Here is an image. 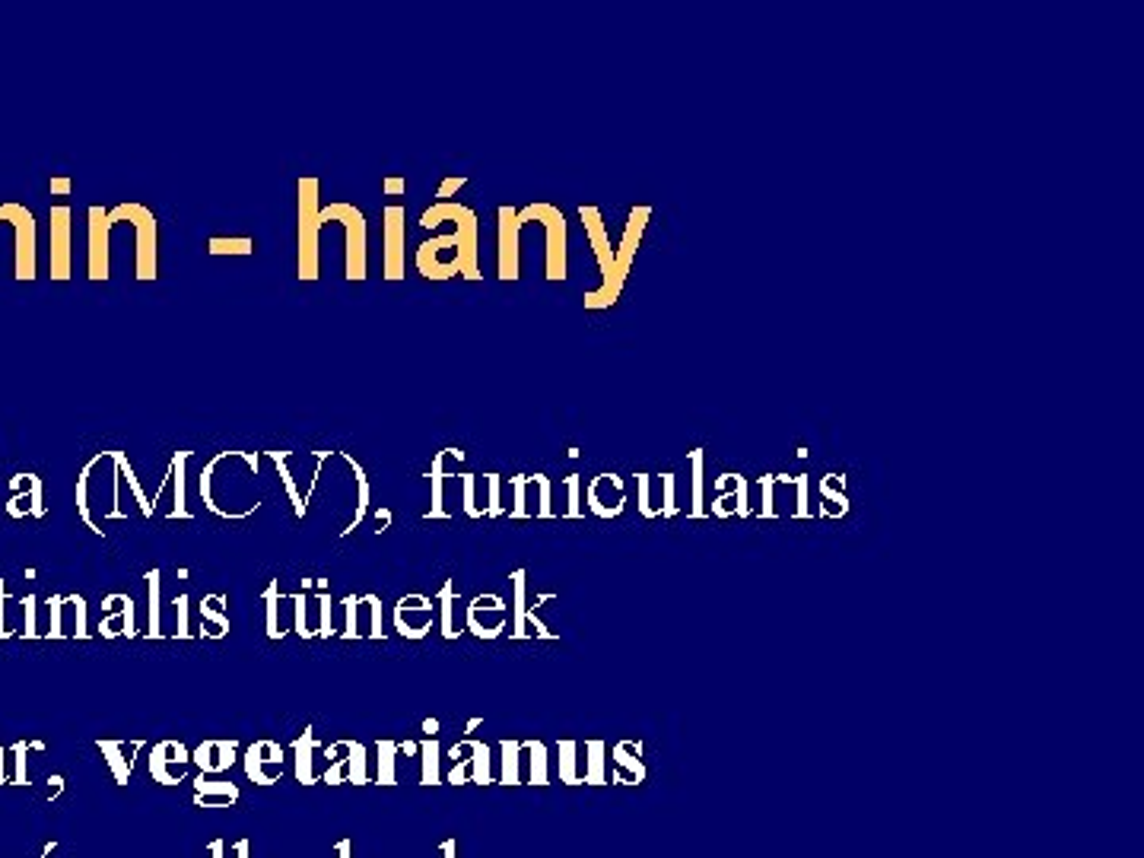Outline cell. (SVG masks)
Segmentation results:
<instances>
[{
    "mask_svg": "<svg viewBox=\"0 0 1144 858\" xmlns=\"http://www.w3.org/2000/svg\"><path fill=\"white\" fill-rule=\"evenodd\" d=\"M649 217H652V207H633L630 210V223H627V229H623L620 248L614 252V277H611V283H607V286H601V290L585 296V309H611L614 302L620 299L623 280H627V274H630V264L636 258V248H639L642 232H646Z\"/></svg>",
    "mask_w": 1144,
    "mask_h": 858,
    "instance_id": "obj_1",
    "label": "cell"
},
{
    "mask_svg": "<svg viewBox=\"0 0 1144 858\" xmlns=\"http://www.w3.org/2000/svg\"><path fill=\"white\" fill-rule=\"evenodd\" d=\"M538 220L547 229V280H566V220L557 207L534 204L518 213V223Z\"/></svg>",
    "mask_w": 1144,
    "mask_h": 858,
    "instance_id": "obj_2",
    "label": "cell"
},
{
    "mask_svg": "<svg viewBox=\"0 0 1144 858\" xmlns=\"http://www.w3.org/2000/svg\"><path fill=\"white\" fill-rule=\"evenodd\" d=\"M302 191V232H299V245H302V255H299V277L302 280H315V229L321 223L312 220V210H315V182H302L299 185Z\"/></svg>",
    "mask_w": 1144,
    "mask_h": 858,
    "instance_id": "obj_3",
    "label": "cell"
},
{
    "mask_svg": "<svg viewBox=\"0 0 1144 858\" xmlns=\"http://www.w3.org/2000/svg\"><path fill=\"white\" fill-rule=\"evenodd\" d=\"M518 213L512 207H499V277L518 280Z\"/></svg>",
    "mask_w": 1144,
    "mask_h": 858,
    "instance_id": "obj_4",
    "label": "cell"
},
{
    "mask_svg": "<svg viewBox=\"0 0 1144 858\" xmlns=\"http://www.w3.org/2000/svg\"><path fill=\"white\" fill-rule=\"evenodd\" d=\"M579 217L585 220L588 239H592L598 267H601V274H604V283H601V286H607V283H611V277H614V248H611V236H607V229H604V223H601L598 207H579Z\"/></svg>",
    "mask_w": 1144,
    "mask_h": 858,
    "instance_id": "obj_5",
    "label": "cell"
},
{
    "mask_svg": "<svg viewBox=\"0 0 1144 858\" xmlns=\"http://www.w3.org/2000/svg\"><path fill=\"white\" fill-rule=\"evenodd\" d=\"M385 220H388V226H385V245H388V252H385V277L388 280H401L404 277V226H401L404 210L401 207H388L385 210Z\"/></svg>",
    "mask_w": 1144,
    "mask_h": 858,
    "instance_id": "obj_6",
    "label": "cell"
},
{
    "mask_svg": "<svg viewBox=\"0 0 1144 858\" xmlns=\"http://www.w3.org/2000/svg\"><path fill=\"white\" fill-rule=\"evenodd\" d=\"M10 217L16 220V245H20V252H16V277L20 280H32L35 277V252H32V239H35V229H32V217L20 207H7Z\"/></svg>",
    "mask_w": 1144,
    "mask_h": 858,
    "instance_id": "obj_7",
    "label": "cell"
},
{
    "mask_svg": "<svg viewBox=\"0 0 1144 858\" xmlns=\"http://www.w3.org/2000/svg\"><path fill=\"white\" fill-rule=\"evenodd\" d=\"M67 217L70 210L67 207H55L51 210V239H55V252H51V277L58 280H67Z\"/></svg>",
    "mask_w": 1144,
    "mask_h": 858,
    "instance_id": "obj_8",
    "label": "cell"
},
{
    "mask_svg": "<svg viewBox=\"0 0 1144 858\" xmlns=\"http://www.w3.org/2000/svg\"><path fill=\"white\" fill-rule=\"evenodd\" d=\"M89 217H93V261H89V277L105 280V277H109V261H105V232H102V239H99V229L105 223V213L99 207H93Z\"/></svg>",
    "mask_w": 1144,
    "mask_h": 858,
    "instance_id": "obj_9",
    "label": "cell"
},
{
    "mask_svg": "<svg viewBox=\"0 0 1144 858\" xmlns=\"http://www.w3.org/2000/svg\"><path fill=\"white\" fill-rule=\"evenodd\" d=\"M693 464V515H703V449L690 452Z\"/></svg>",
    "mask_w": 1144,
    "mask_h": 858,
    "instance_id": "obj_10",
    "label": "cell"
},
{
    "mask_svg": "<svg viewBox=\"0 0 1144 858\" xmlns=\"http://www.w3.org/2000/svg\"><path fill=\"white\" fill-rule=\"evenodd\" d=\"M255 248V242L252 239H232V242H226V239H213L210 242V252L213 255H248Z\"/></svg>",
    "mask_w": 1144,
    "mask_h": 858,
    "instance_id": "obj_11",
    "label": "cell"
},
{
    "mask_svg": "<svg viewBox=\"0 0 1144 858\" xmlns=\"http://www.w3.org/2000/svg\"><path fill=\"white\" fill-rule=\"evenodd\" d=\"M773 484H776V477H773V474H763V477H760V490H763V515H773Z\"/></svg>",
    "mask_w": 1144,
    "mask_h": 858,
    "instance_id": "obj_12",
    "label": "cell"
},
{
    "mask_svg": "<svg viewBox=\"0 0 1144 858\" xmlns=\"http://www.w3.org/2000/svg\"><path fill=\"white\" fill-rule=\"evenodd\" d=\"M639 480V509L642 515H655V509L649 506V474H636Z\"/></svg>",
    "mask_w": 1144,
    "mask_h": 858,
    "instance_id": "obj_13",
    "label": "cell"
},
{
    "mask_svg": "<svg viewBox=\"0 0 1144 858\" xmlns=\"http://www.w3.org/2000/svg\"><path fill=\"white\" fill-rule=\"evenodd\" d=\"M795 480V487H798V515H808V487H811V480L808 477H792Z\"/></svg>",
    "mask_w": 1144,
    "mask_h": 858,
    "instance_id": "obj_14",
    "label": "cell"
},
{
    "mask_svg": "<svg viewBox=\"0 0 1144 858\" xmlns=\"http://www.w3.org/2000/svg\"><path fill=\"white\" fill-rule=\"evenodd\" d=\"M661 487H665V515L674 512V474H661Z\"/></svg>",
    "mask_w": 1144,
    "mask_h": 858,
    "instance_id": "obj_15",
    "label": "cell"
},
{
    "mask_svg": "<svg viewBox=\"0 0 1144 858\" xmlns=\"http://www.w3.org/2000/svg\"><path fill=\"white\" fill-rule=\"evenodd\" d=\"M464 185H468V178H445L442 188H439V204H442V201H449V194H455V191L464 188Z\"/></svg>",
    "mask_w": 1144,
    "mask_h": 858,
    "instance_id": "obj_16",
    "label": "cell"
},
{
    "mask_svg": "<svg viewBox=\"0 0 1144 858\" xmlns=\"http://www.w3.org/2000/svg\"><path fill=\"white\" fill-rule=\"evenodd\" d=\"M534 484L541 487V512H550V506H547V499H550V480H547L544 474H534Z\"/></svg>",
    "mask_w": 1144,
    "mask_h": 858,
    "instance_id": "obj_17",
    "label": "cell"
},
{
    "mask_svg": "<svg viewBox=\"0 0 1144 858\" xmlns=\"http://www.w3.org/2000/svg\"><path fill=\"white\" fill-rule=\"evenodd\" d=\"M385 191H388V194L404 191V182H401V178H388V182H385Z\"/></svg>",
    "mask_w": 1144,
    "mask_h": 858,
    "instance_id": "obj_18",
    "label": "cell"
},
{
    "mask_svg": "<svg viewBox=\"0 0 1144 858\" xmlns=\"http://www.w3.org/2000/svg\"><path fill=\"white\" fill-rule=\"evenodd\" d=\"M51 191H67V182H51Z\"/></svg>",
    "mask_w": 1144,
    "mask_h": 858,
    "instance_id": "obj_19",
    "label": "cell"
}]
</instances>
